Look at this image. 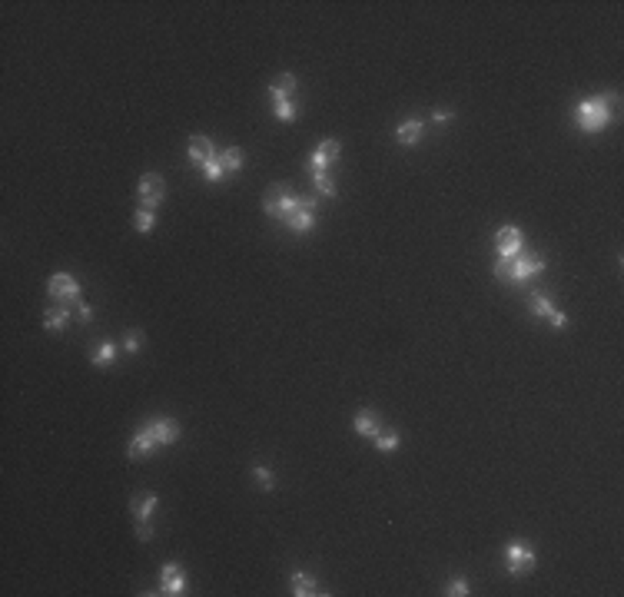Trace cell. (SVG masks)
<instances>
[{
  "mask_svg": "<svg viewBox=\"0 0 624 597\" xmlns=\"http://www.w3.org/2000/svg\"><path fill=\"white\" fill-rule=\"evenodd\" d=\"M535 564H538V557H535V551H532L528 541H512V544L505 548V568H508V574L512 577L532 574Z\"/></svg>",
  "mask_w": 624,
  "mask_h": 597,
  "instance_id": "3957f363",
  "label": "cell"
},
{
  "mask_svg": "<svg viewBox=\"0 0 624 597\" xmlns=\"http://www.w3.org/2000/svg\"><path fill=\"white\" fill-rule=\"evenodd\" d=\"M495 253L498 259H512L518 253H525V236L518 226H501L495 233Z\"/></svg>",
  "mask_w": 624,
  "mask_h": 597,
  "instance_id": "5b68a950",
  "label": "cell"
},
{
  "mask_svg": "<svg viewBox=\"0 0 624 597\" xmlns=\"http://www.w3.org/2000/svg\"><path fill=\"white\" fill-rule=\"evenodd\" d=\"M213 156H216L213 140H206V136H193L190 140V160L196 166H206V160H213Z\"/></svg>",
  "mask_w": 624,
  "mask_h": 597,
  "instance_id": "5bb4252c",
  "label": "cell"
},
{
  "mask_svg": "<svg viewBox=\"0 0 624 597\" xmlns=\"http://www.w3.org/2000/svg\"><path fill=\"white\" fill-rule=\"evenodd\" d=\"M312 183H316V190L323 192V196H336V183H332V176H329L325 170L312 173Z\"/></svg>",
  "mask_w": 624,
  "mask_h": 597,
  "instance_id": "cb8c5ba5",
  "label": "cell"
},
{
  "mask_svg": "<svg viewBox=\"0 0 624 597\" xmlns=\"http://www.w3.org/2000/svg\"><path fill=\"white\" fill-rule=\"evenodd\" d=\"M253 478L259 481V488H262V491H273V488H276V478H273V471L262 468V465H256V468H253Z\"/></svg>",
  "mask_w": 624,
  "mask_h": 597,
  "instance_id": "484cf974",
  "label": "cell"
},
{
  "mask_svg": "<svg viewBox=\"0 0 624 597\" xmlns=\"http://www.w3.org/2000/svg\"><path fill=\"white\" fill-rule=\"evenodd\" d=\"M289 587H292V594H296V597L323 594V591L316 587V577H312V574H305V571H296V574L289 577Z\"/></svg>",
  "mask_w": 624,
  "mask_h": 597,
  "instance_id": "2e32d148",
  "label": "cell"
},
{
  "mask_svg": "<svg viewBox=\"0 0 624 597\" xmlns=\"http://www.w3.org/2000/svg\"><path fill=\"white\" fill-rule=\"evenodd\" d=\"M136 537H140V541H150V537H153V524H150V521H136Z\"/></svg>",
  "mask_w": 624,
  "mask_h": 597,
  "instance_id": "f546056e",
  "label": "cell"
},
{
  "mask_svg": "<svg viewBox=\"0 0 624 597\" xmlns=\"http://www.w3.org/2000/svg\"><path fill=\"white\" fill-rule=\"evenodd\" d=\"M528 305H532V316H538V319H551V316H555V302H551L548 292H541V289L532 292Z\"/></svg>",
  "mask_w": 624,
  "mask_h": 597,
  "instance_id": "e0dca14e",
  "label": "cell"
},
{
  "mask_svg": "<svg viewBox=\"0 0 624 597\" xmlns=\"http://www.w3.org/2000/svg\"><path fill=\"white\" fill-rule=\"evenodd\" d=\"M355 431H359L362 438H375V435L382 431V418H379L375 411H369V408H362V411L355 415Z\"/></svg>",
  "mask_w": 624,
  "mask_h": 597,
  "instance_id": "7c38bea8",
  "label": "cell"
},
{
  "mask_svg": "<svg viewBox=\"0 0 624 597\" xmlns=\"http://www.w3.org/2000/svg\"><path fill=\"white\" fill-rule=\"evenodd\" d=\"M136 199H140V209H153V213H156V206L166 199V183H163V176H160V173H147V176L140 179Z\"/></svg>",
  "mask_w": 624,
  "mask_h": 597,
  "instance_id": "277c9868",
  "label": "cell"
},
{
  "mask_svg": "<svg viewBox=\"0 0 624 597\" xmlns=\"http://www.w3.org/2000/svg\"><path fill=\"white\" fill-rule=\"evenodd\" d=\"M445 594H449V597H465V594H469V581H465V577H455L452 584L445 587Z\"/></svg>",
  "mask_w": 624,
  "mask_h": 597,
  "instance_id": "83f0119b",
  "label": "cell"
},
{
  "mask_svg": "<svg viewBox=\"0 0 624 597\" xmlns=\"http://www.w3.org/2000/svg\"><path fill=\"white\" fill-rule=\"evenodd\" d=\"M292 233H312V226H316V206H302V209H296L292 216H286L282 219Z\"/></svg>",
  "mask_w": 624,
  "mask_h": 597,
  "instance_id": "8fae6325",
  "label": "cell"
},
{
  "mask_svg": "<svg viewBox=\"0 0 624 597\" xmlns=\"http://www.w3.org/2000/svg\"><path fill=\"white\" fill-rule=\"evenodd\" d=\"M611 103H618V97H591V100H582L578 110H575V123L584 129V133H598L611 123Z\"/></svg>",
  "mask_w": 624,
  "mask_h": 597,
  "instance_id": "7a4b0ae2",
  "label": "cell"
},
{
  "mask_svg": "<svg viewBox=\"0 0 624 597\" xmlns=\"http://www.w3.org/2000/svg\"><path fill=\"white\" fill-rule=\"evenodd\" d=\"M548 322H551V329H558V332H561V329L568 325V316H564V312H555V316H551Z\"/></svg>",
  "mask_w": 624,
  "mask_h": 597,
  "instance_id": "4dcf8cb0",
  "label": "cell"
},
{
  "mask_svg": "<svg viewBox=\"0 0 624 597\" xmlns=\"http://www.w3.org/2000/svg\"><path fill=\"white\" fill-rule=\"evenodd\" d=\"M147 431L153 435V442L163 448V445H176L179 442V425L173 422V418H153V422H147Z\"/></svg>",
  "mask_w": 624,
  "mask_h": 597,
  "instance_id": "52a82bcc",
  "label": "cell"
},
{
  "mask_svg": "<svg viewBox=\"0 0 624 597\" xmlns=\"http://www.w3.org/2000/svg\"><path fill=\"white\" fill-rule=\"evenodd\" d=\"M156 448H160V445L153 442L150 431H147V428H140V431L133 435V442H129V458H133V461H140L143 455H150V451H156Z\"/></svg>",
  "mask_w": 624,
  "mask_h": 597,
  "instance_id": "4fadbf2b",
  "label": "cell"
},
{
  "mask_svg": "<svg viewBox=\"0 0 624 597\" xmlns=\"http://www.w3.org/2000/svg\"><path fill=\"white\" fill-rule=\"evenodd\" d=\"M452 110H445V107H438V110H432V120H435V123H452Z\"/></svg>",
  "mask_w": 624,
  "mask_h": 597,
  "instance_id": "f1b7e54d",
  "label": "cell"
},
{
  "mask_svg": "<svg viewBox=\"0 0 624 597\" xmlns=\"http://www.w3.org/2000/svg\"><path fill=\"white\" fill-rule=\"evenodd\" d=\"M156 505H160V498H156V494H140V498H133L129 511H133V518H136V521H153Z\"/></svg>",
  "mask_w": 624,
  "mask_h": 597,
  "instance_id": "9a60e30c",
  "label": "cell"
},
{
  "mask_svg": "<svg viewBox=\"0 0 624 597\" xmlns=\"http://www.w3.org/2000/svg\"><path fill=\"white\" fill-rule=\"evenodd\" d=\"M90 359H93V365L107 368V365L116 359V345H113V342H100V345L93 348V355H90Z\"/></svg>",
  "mask_w": 624,
  "mask_h": 597,
  "instance_id": "44dd1931",
  "label": "cell"
},
{
  "mask_svg": "<svg viewBox=\"0 0 624 597\" xmlns=\"http://www.w3.org/2000/svg\"><path fill=\"white\" fill-rule=\"evenodd\" d=\"M399 442H402V438H399V431H379V435H375V448H379V451H395V448H399Z\"/></svg>",
  "mask_w": 624,
  "mask_h": 597,
  "instance_id": "603a6c76",
  "label": "cell"
},
{
  "mask_svg": "<svg viewBox=\"0 0 624 597\" xmlns=\"http://www.w3.org/2000/svg\"><path fill=\"white\" fill-rule=\"evenodd\" d=\"M140 345H143V332H129L127 339H123V352H127V355H136Z\"/></svg>",
  "mask_w": 624,
  "mask_h": 597,
  "instance_id": "4316f807",
  "label": "cell"
},
{
  "mask_svg": "<svg viewBox=\"0 0 624 597\" xmlns=\"http://www.w3.org/2000/svg\"><path fill=\"white\" fill-rule=\"evenodd\" d=\"M342 153V143L339 140H323L319 147H316V153L309 156V166H312V173H319V170H325L336 156Z\"/></svg>",
  "mask_w": 624,
  "mask_h": 597,
  "instance_id": "30bf717a",
  "label": "cell"
},
{
  "mask_svg": "<svg viewBox=\"0 0 624 597\" xmlns=\"http://www.w3.org/2000/svg\"><path fill=\"white\" fill-rule=\"evenodd\" d=\"M133 226H136L140 233H153V229H156V213H153V209H140V213L133 216Z\"/></svg>",
  "mask_w": 624,
  "mask_h": 597,
  "instance_id": "7402d4cb",
  "label": "cell"
},
{
  "mask_svg": "<svg viewBox=\"0 0 624 597\" xmlns=\"http://www.w3.org/2000/svg\"><path fill=\"white\" fill-rule=\"evenodd\" d=\"M80 319H84V322L93 319V309H90V305H80Z\"/></svg>",
  "mask_w": 624,
  "mask_h": 597,
  "instance_id": "1f68e13d",
  "label": "cell"
},
{
  "mask_svg": "<svg viewBox=\"0 0 624 597\" xmlns=\"http://www.w3.org/2000/svg\"><path fill=\"white\" fill-rule=\"evenodd\" d=\"M47 292H50V298H60V302H77L80 298V282L73 276H66V272H57V276H50V282H47Z\"/></svg>",
  "mask_w": 624,
  "mask_h": 597,
  "instance_id": "8992f818",
  "label": "cell"
},
{
  "mask_svg": "<svg viewBox=\"0 0 624 597\" xmlns=\"http://www.w3.org/2000/svg\"><path fill=\"white\" fill-rule=\"evenodd\" d=\"M292 93H296V77H292V73H279V77L269 84V97H273L276 107L292 103Z\"/></svg>",
  "mask_w": 624,
  "mask_h": 597,
  "instance_id": "9c48e42d",
  "label": "cell"
},
{
  "mask_svg": "<svg viewBox=\"0 0 624 597\" xmlns=\"http://www.w3.org/2000/svg\"><path fill=\"white\" fill-rule=\"evenodd\" d=\"M66 322H70V309L66 305H57V309L43 312V329H50V332H60Z\"/></svg>",
  "mask_w": 624,
  "mask_h": 597,
  "instance_id": "d6986e66",
  "label": "cell"
},
{
  "mask_svg": "<svg viewBox=\"0 0 624 597\" xmlns=\"http://www.w3.org/2000/svg\"><path fill=\"white\" fill-rule=\"evenodd\" d=\"M160 587H163V594H170V597L186 594V574H183V568H179V564H163V571H160Z\"/></svg>",
  "mask_w": 624,
  "mask_h": 597,
  "instance_id": "ba28073f",
  "label": "cell"
},
{
  "mask_svg": "<svg viewBox=\"0 0 624 597\" xmlns=\"http://www.w3.org/2000/svg\"><path fill=\"white\" fill-rule=\"evenodd\" d=\"M538 272H545V259L528 256V253H518L512 259H498L495 262V276L501 282H512V285H521V282L535 279Z\"/></svg>",
  "mask_w": 624,
  "mask_h": 597,
  "instance_id": "6da1fadb",
  "label": "cell"
},
{
  "mask_svg": "<svg viewBox=\"0 0 624 597\" xmlns=\"http://www.w3.org/2000/svg\"><path fill=\"white\" fill-rule=\"evenodd\" d=\"M395 140H399L402 147H415V143L422 140V120H405L402 127L395 129Z\"/></svg>",
  "mask_w": 624,
  "mask_h": 597,
  "instance_id": "ac0fdd59",
  "label": "cell"
},
{
  "mask_svg": "<svg viewBox=\"0 0 624 597\" xmlns=\"http://www.w3.org/2000/svg\"><path fill=\"white\" fill-rule=\"evenodd\" d=\"M203 179H206V183H219V179H223V166H219V153H216L213 160H206V166H203Z\"/></svg>",
  "mask_w": 624,
  "mask_h": 597,
  "instance_id": "d4e9b609",
  "label": "cell"
},
{
  "mask_svg": "<svg viewBox=\"0 0 624 597\" xmlns=\"http://www.w3.org/2000/svg\"><path fill=\"white\" fill-rule=\"evenodd\" d=\"M242 160H246V156H242V149L239 147H229V149L219 153V166H223V173H239L242 170Z\"/></svg>",
  "mask_w": 624,
  "mask_h": 597,
  "instance_id": "ffe728a7",
  "label": "cell"
}]
</instances>
